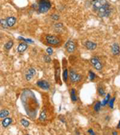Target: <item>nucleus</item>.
Returning <instances> with one entry per match:
<instances>
[{
  "label": "nucleus",
  "mask_w": 120,
  "mask_h": 135,
  "mask_svg": "<svg viewBox=\"0 0 120 135\" xmlns=\"http://www.w3.org/2000/svg\"><path fill=\"white\" fill-rule=\"evenodd\" d=\"M110 98H111V95L108 94H107V96H106V98H105V99L103 101V102H101L102 103V106H106L107 103L109 102V101H110Z\"/></svg>",
  "instance_id": "obj_21"
},
{
  "label": "nucleus",
  "mask_w": 120,
  "mask_h": 135,
  "mask_svg": "<svg viewBox=\"0 0 120 135\" xmlns=\"http://www.w3.org/2000/svg\"><path fill=\"white\" fill-rule=\"evenodd\" d=\"M51 18L54 20H58V19H59V16H58V15H56V14H54V15H51Z\"/></svg>",
  "instance_id": "obj_31"
},
{
  "label": "nucleus",
  "mask_w": 120,
  "mask_h": 135,
  "mask_svg": "<svg viewBox=\"0 0 120 135\" xmlns=\"http://www.w3.org/2000/svg\"><path fill=\"white\" fill-rule=\"evenodd\" d=\"M38 5V9L40 13H46L50 10V7H51V3L49 0H39Z\"/></svg>",
  "instance_id": "obj_1"
},
{
  "label": "nucleus",
  "mask_w": 120,
  "mask_h": 135,
  "mask_svg": "<svg viewBox=\"0 0 120 135\" xmlns=\"http://www.w3.org/2000/svg\"><path fill=\"white\" fill-rule=\"evenodd\" d=\"M101 106H102V103L100 102H97L95 104V106H94V110L95 111H96V112H99V110H100V109H101Z\"/></svg>",
  "instance_id": "obj_20"
},
{
  "label": "nucleus",
  "mask_w": 120,
  "mask_h": 135,
  "mask_svg": "<svg viewBox=\"0 0 120 135\" xmlns=\"http://www.w3.org/2000/svg\"><path fill=\"white\" fill-rule=\"evenodd\" d=\"M70 80H71L72 82H79L82 80L83 77H82V75H80V74L75 73L74 70H70Z\"/></svg>",
  "instance_id": "obj_5"
},
{
  "label": "nucleus",
  "mask_w": 120,
  "mask_h": 135,
  "mask_svg": "<svg viewBox=\"0 0 120 135\" xmlns=\"http://www.w3.org/2000/svg\"><path fill=\"white\" fill-rule=\"evenodd\" d=\"M6 20H7V23L9 27H12L13 26H15L16 23V19L15 17H8Z\"/></svg>",
  "instance_id": "obj_12"
},
{
  "label": "nucleus",
  "mask_w": 120,
  "mask_h": 135,
  "mask_svg": "<svg viewBox=\"0 0 120 135\" xmlns=\"http://www.w3.org/2000/svg\"><path fill=\"white\" fill-rule=\"evenodd\" d=\"M46 119V110H42L40 114V116H39V120L42 121V122H44Z\"/></svg>",
  "instance_id": "obj_19"
},
{
  "label": "nucleus",
  "mask_w": 120,
  "mask_h": 135,
  "mask_svg": "<svg viewBox=\"0 0 120 135\" xmlns=\"http://www.w3.org/2000/svg\"><path fill=\"white\" fill-rule=\"evenodd\" d=\"M19 39H21V40H23L24 42H26V43H33V41H31L30 39H23V38H19Z\"/></svg>",
  "instance_id": "obj_29"
},
{
  "label": "nucleus",
  "mask_w": 120,
  "mask_h": 135,
  "mask_svg": "<svg viewBox=\"0 0 120 135\" xmlns=\"http://www.w3.org/2000/svg\"><path fill=\"white\" fill-rule=\"evenodd\" d=\"M70 98L73 102H76L77 101V96H76V92H75L74 89H72L70 90Z\"/></svg>",
  "instance_id": "obj_16"
},
{
  "label": "nucleus",
  "mask_w": 120,
  "mask_h": 135,
  "mask_svg": "<svg viewBox=\"0 0 120 135\" xmlns=\"http://www.w3.org/2000/svg\"><path fill=\"white\" fill-rule=\"evenodd\" d=\"M98 92H99V95H101V96H103L105 94V90L102 86H99V87L98 88Z\"/></svg>",
  "instance_id": "obj_24"
},
{
  "label": "nucleus",
  "mask_w": 120,
  "mask_h": 135,
  "mask_svg": "<svg viewBox=\"0 0 120 135\" xmlns=\"http://www.w3.org/2000/svg\"><path fill=\"white\" fill-rule=\"evenodd\" d=\"M12 118H5L3 119V121L2 122V125H3V127H7V126H9L11 124L12 122Z\"/></svg>",
  "instance_id": "obj_13"
},
{
  "label": "nucleus",
  "mask_w": 120,
  "mask_h": 135,
  "mask_svg": "<svg viewBox=\"0 0 120 135\" xmlns=\"http://www.w3.org/2000/svg\"><path fill=\"white\" fill-rule=\"evenodd\" d=\"M118 129H120V121L119 122V125H118Z\"/></svg>",
  "instance_id": "obj_34"
},
{
  "label": "nucleus",
  "mask_w": 120,
  "mask_h": 135,
  "mask_svg": "<svg viewBox=\"0 0 120 135\" xmlns=\"http://www.w3.org/2000/svg\"><path fill=\"white\" fill-rule=\"evenodd\" d=\"M88 133H89L90 134H92V135H95V133L93 131V130H91V129L88 130Z\"/></svg>",
  "instance_id": "obj_32"
},
{
  "label": "nucleus",
  "mask_w": 120,
  "mask_h": 135,
  "mask_svg": "<svg viewBox=\"0 0 120 135\" xmlns=\"http://www.w3.org/2000/svg\"><path fill=\"white\" fill-rule=\"evenodd\" d=\"M65 49L66 50V51L68 53H72L75 50V43L73 41H71V40H69L65 44Z\"/></svg>",
  "instance_id": "obj_7"
},
{
  "label": "nucleus",
  "mask_w": 120,
  "mask_h": 135,
  "mask_svg": "<svg viewBox=\"0 0 120 135\" xmlns=\"http://www.w3.org/2000/svg\"><path fill=\"white\" fill-rule=\"evenodd\" d=\"M111 8H110V5H107V6H104V7L100 8V9L97 11V13H98V15H99V17L103 18V17L108 16L110 14H111Z\"/></svg>",
  "instance_id": "obj_4"
},
{
  "label": "nucleus",
  "mask_w": 120,
  "mask_h": 135,
  "mask_svg": "<svg viewBox=\"0 0 120 135\" xmlns=\"http://www.w3.org/2000/svg\"><path fill=\"white\" fill-rule=\"evenodd\" d=\"M67 78H68V73H67V70H65L63 72V80L65 82L67 81Z\"/></svg>",
  "instance_id": "obj_26"
},
{
  "label": "nucleus",
  "mask_w": 120,
  "mask_h": 135,
  "mask_svg": "<svg viewBox=\"0 0 120 135\" xmlns=\"http://www.w3.org/2000/svg\"><path fill=\"white\" fill-rule=\"evenodd\" d=\"M91 62L97 70H101L103 69V64L98 58H92L91 59Z\"/></svg>",
  "instance_id": "obj_6"
},
{
  "label": "nucleus",
  "mask_w": 120,
  "mask_h": 135,
  "mask_svg": "<svg viewBox=\"0 0 120 135\" xmlns=\"http://www.w3.org/2000/svg\"><path fill=\"white\" fill-rule=\"evenodd\" d=\"M21 124L23 125L24 127H28L30 126V122L28 121H26L25 119H22L21 120Z\"/></svg>",
  "instance_id": "obj_23"
},
{
  "label": "nucleus",
  "mask_w": 120,
  "mask_h": 135,
  "mask_svg": "<svg viewBox=\"0 0 120 135\" xmlns=\"http://www.w3.org/2000/svg\"><path fill=\"white\" fill-rule=\"evenodd\" d=\"M50 58L49 57V56H47V55H45L44 56V61H45L46 62H50Z\"/></svg>",
  "instance_id": "obj_30"
},
{
  "label": "nucleus",
  "mask_w": 120,
  "mask_h": 135,
  "mask_svg": "<svg viewBox=\"0 0 120 135\" xmlns=\"http://www.w3.org/2000/svg\"><path fill=\"white\" fill-rule=\"evenodd\" d=\"M84 45L87 47V49H88L90 50H93L96 49V47H97V44L93 43V42H91V41H87L86 43H84Z\"/></svg>",
  "instance_id": "obj_11"
},
{
  "label": "nucleus",
  "mask_w": 120,
  "mask_h": 135,
  "mask_svg": "<svg viewBox=\"0 0 120 135\" xmlns=\"http://www.w3.org/2000/svg\"><path fill=\"white\" fill-rule=\"evenodd\" d=\"M115 98H111V99H110L108 103H109L110 107H111V108L114 107V102H115Z\"/></svg>",
  "instance_id": "obj_27"
},
{
  "label": "nucleus",
  "mask_w": 120,
  "mask_h": 135,
  "mask_svg": "<svg viewBox=\"0 0 120 135\" xmlns=\"http://www.w3.org/2000/svg\"><path fill=\"white\" fill-rule=\"evenodd\" d=\"M9 115V111L7 110H3L0 111V118H5Z\"/></svg>",
  "instance_id": "obj_15"
},
{
  "label": "nucleus",
  "mask_w": 120,
  "mask_h": 135,
  "mask_svg": "<svg viewBox=\"0 0 120 135\" xmlns=\"http://www.w3.org/2000/svg\"><path fill=\"white\" fill-rule=\"evenodd\" d=\"M112 134H113V135H116V134H118V133H117V132H113Z\"/></svg>",
  "instance_id": "obj_33"
},
{
  "label": "nucleus",
  "mask_w": 120,
  "mask_h": 135,
  "mask_svg": "<svg viewBox=\"0 0 120 135\" xmlns=\"http://www.w3.org/2000/svg\"><path fill=\"white\" fill-rule=\"evenodd\" d=\"M54 28H55V30L58 32H60V31H62V30H63V25H62V23H56L55 25H54Z\"/></svg>",
  "instance_id": "obj_17"
},
{
  "label": "nucleus",
  "mask_w": 120,
  "mask_h": 135,
  "mask_svg": "<svg viewBox=\"0 0 120 135\" xmlns=\"http://www.w3.org/2000/svg\"><path fill=\"white\" fill-rule=\"evenodd\" d=\"M0 24L2 25V27H3V28H5V29H7L8 27V24L7 23V20L6 19H1L0 20Z\"/></svg>",
  "instance_id": "obj_22"
},
{
  "label": "nucleus",
  "mask_w": 120,
  "mask_h": 135,
  "mask_svg": "<svg viewBox=\"0 0 120 135\" xmlns=\"http://www.w3.org/2000/svg\"><path fill=\"white\" fill-rule=\"evenodd\" d=\"M46 43L48 44L51 46H56L58 44L60 43V39L58 38L57 36H54V35H48L46 36Z\"/></svg>",
  "instance_id": "obj_3"
},
{
  "label": "nucleus",
  "mask_w": 120,
  "mask_h": 135,
  "mask_svg": "<svg viewBox=\"0 0 120 135\" xmlns=\"http://www.w3.org/2000/svg\"><path fill=\"white\" fill-rule=\"evenodd\" d=\"M111 51L114 55H119L120 54V47L118 43H114L111 46Z\"/></svg>",
  "instance_id": "obj_10"
},
{
  "label": "nucleus",
  "mask_w": 120,
  "mask_h": 135,
  "mask_svg": "<svg viewBox=\"0 0 120 135\" xmlns=\"http://www.w3.org/2000/svg\"><path fill=\"white\" fill-rule=\"evenodd\" d=\"M37 86L38 87H40L42 90H47L50 89V84L48 83L46 81H44V80H40V81L37 82Z\"/></svg>",
  "instance_id": "obj_8"
},
{
  "label": "nucleus",
  "mask_w": 120,
  "mask_h": 135,
  "mask_svg": "<svg viewBox=\"0 0 120 135\" xmlns=\"http://www.w3.org/2000/svg\"><path fill=\"white\" fill-rule=\"evenodd\" d=\"M27 49V45H26V43H20L19 46H18V51L19 52V53H23L25 50Z\"/></svg>",
  "instance_id": "obj_14"
},
{
  "label": "nucleus",
  "mask_w": 120,
  "mask_h": 135,
  "mask_svg": "<svg viewBox=\"0 0 120 135\" xmlns=\"http://www.w3.org/2000/svg\"><path fill=\"white\" fill-rule=\"evenodd\" d=\"M46 52H47V54H49V55H51V54H53V50L51 47H48L47 49H46Z\"/></svg>",
  "instance_id": "obj_28"
},
{
  "label": "nucleus",
  "mask_w": 120,
  "mask_h": 135,
  "mask_svg": "<svg viewBox=\"0 0 120 135\" xmlns=\"http://www.w3.org/2000/svg\"><path fill=\"white\" fill-rule=\"evenodd\" d=\"M13 45H14L13 41H11H11L7 42V43L5 44V46H4V47H5V50H11V47L13 46Z\"/></svg>",
  "instance_id": "obj_18"
},
{
  "label": "nucleus",
  "mask_w": 120,
  "mask_h": 135,
  "mask_svg": "<svg viewBox=\"0 0 120 135\" xmlns=\"http://www.w3.org/2000/svg\"><path fill=\"white\" fill-rule=\"evenodd\" d=\"M35 73H36V71H35V70H34V68H30V69L27 70L26 74V80H27V81H30V80L34 77V75L35 74Z\"/></svg>",
  "instance_id": "obj_9"
},
{
  "label": "nucleus",
  "mask_w": 120,
  "mask_h": 135,
  "mask_svg": "<svg viewBox=\"0 0 120 135\" xmlns=\"http://www.w3.org/2000/svg\"><path fill=\"white\" fill-rule=\"evenodd\" d=\"M109 5L107 0H92V7L95 11H98L100 8L104 6Z\"/></svg>",
  "instance_id": "obj_2"
},
{
  "label": "nucleus",
  "mask_w": 120,
  "mask_h": 135,
  "mask_svg": "<svg viewBox=\"0 0 120 135\" xmlns=\"http://www.w3.org/2000/svg\"><path fill=\"white\" fill-rule=\"evenodd\" d=\"M95 77H96V75H95V74L93 73L91 70V71H89V78H90V80L93 81V80L95 78Z\"/></svg>",
  "instance_id": "obj_25"
}]
</instances>
